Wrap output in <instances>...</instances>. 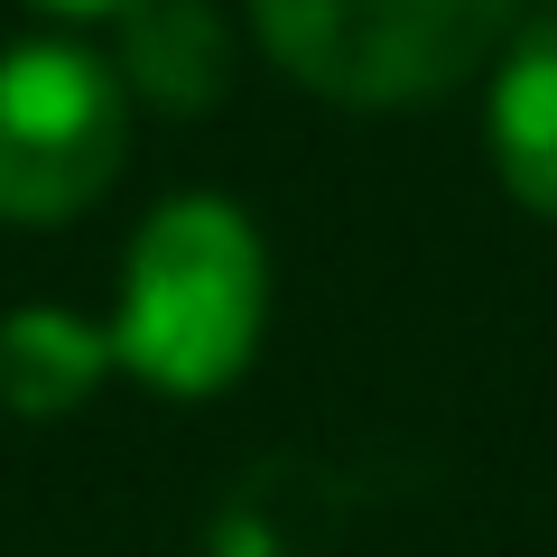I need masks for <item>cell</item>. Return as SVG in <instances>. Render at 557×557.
Instances as JSON below:
<instances>
[{"mask_svg":"<svg viewBox=\"0 0 557 557\" xmlns=\"http://www.w3.org/2000/svg\"><path fill=\"white\" fill-rule=\"evenodd\" d=\"M260 344V242L223 196H177L139 223L121 270L112 362H131L149 391L205 399L251 362Z\"/></svg>","mask_w":557,"mask_h":557,"instance_id":"1","label":"cell"},{"mask_svg":"<svg viewBox=\"0 0 557 557\" xmlns=\"http://www.w3.org/2000/svg\"><path fill=\"white\" fill-rule=\"evenodd\" d=\"M511 0H251L260 47L335 102L446 94L493 47Z\"/></svg>","mask_w":557,"mask_h":557,"instance_id":"2","label":"cell"},{"mask_svg":"<svg viewBox=\"0 0 557 557\" xmlns=\"http://www.w3.org/2000/svg\"><path fill=\"white\" fill-rule=\"evenodd\" d=\"M131 102L84 47L0 57V223H65L121 177Z\"/></svg>","mask_w":557,"mask_h":557,"instance_id":"3","label":"cell"},{"mask_svg":"<svg viewBox=\"0 0 557 557\" xmlns=\"http://www.w3.org/2000/svg\"><path fill=\"white\" fill-rule=\"evenodd\" d=\"M493 159H502V186L557 223V20L530 28L493 84Z\"/></svg>","mask_w":557,"mask_h":557,"instance_id":"4","label":"cell"},{"mask_svg":"<svg viewBox=\"0 0 557 557\" xmlns=\"http://www.w3.org/2000/svg\"><path fill=\"white\" fill-rule=\"evenodd\" d=\"M102 354H112V344H94V325L28 307V317H10V325H0V399H10V409H28V418L75 409V399L94 391Z\"/></svg>","mask_w":557,"mask_h":557,"instance_id":"5","label":"cell"},{"mask_svg":"<svg viewBox=\"0 0 557 557\" xmlns=\"http://www.w3.org/2000/svg\"><path fill=\"white\" fill-rule=\"evenodd\" d=\"M131 65L149 75V94L205 102L214 94V20L196 0H139L131 10Z\"/></svg>","mask_w":557,"mask_h":557,"instance_id":"6","label":"cell"},{"mask_svg":"<svg viewBox=\"0 0 557 557\" xmlns=\"http://www.w3.org/2000/svg\"><path fill=\"white\" fill-rule=\"evenodd\" d=\"M47 10H75V20H94V10H139V0H47Z\"/></svg>","mask_w":557,"mask_h":557,"instance_id":"7","label":"cell"}]
</instances>
